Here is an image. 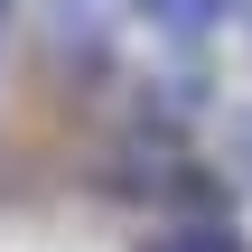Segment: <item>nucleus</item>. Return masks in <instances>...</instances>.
I'll use <instances>...</instances> for the list:
<instances>
[{
    "mask_svg": "<svg viewBox=\"0 0 252 252\" xmlns=\"http://www.w3.org/2000/svg\"><path fill=\"white\" fill-rule=\"evenodd\" d=\"M224 9H234V0H131V19H140L159 47H178V56H187V47H206V28H215Z\"/></svg>",
    "mask_w": 252,
    "mask_h": 252,
    "instance_id": "obj_1",
    "label": "nucleus"
},
{
    "mask_svg": "<svg viewBox=\"0 0 252 252\" xmlns=\"http://www.w3.org/2000/svg\"><path fill=\"white\" fill-rule=\"evenodd\" d=\"M47 19H56L65 47H103V37L131 19V0H47Z\"/></svg>",
    "mask_w": 252,
    "mask_h": 252,
    "instance_id": "obj_2",
    "label": "nucleus"
},
{
    "mask_svg": "<svg viewBox=\"0 0 252 252\" xmlns=\"http://www.w3.org/2000/svg\"><path fill=\"white\" fill-rule=\"evenodd\" d=\"M150 252H243V243H234L224 224H178V234H159Z\"/></svg>",
    "mask_w": 252,
    "mask_h": 252,
    "instance_id": "obj_3",
    "label": "nucleus"
},
{
    "mask_svg": "<svg viewBox=\"0 0 252 252\" xmlns=\"http://www.w3.org/2000/svg\"><path fill=\"white\" fill-rule=\"evenodd\" d=\"M0 47H9V0H0Z\"/></svg>",
    "mask_w": 252,
    "mask_h": 252,
    "instance_id": "obj_4",
    "label": "nucleus"
},
{
    "mask_svg": "<svg viewBox=\"0 0 252 252\" xmlns=\"http://www.w3.org/2000/svg\"><path fill=\"white\" fill-rule=\"evenodd\" d=\"M243 150H252V140H243Z\"/></svg>",
    "mask_w": 252,
    "mask_h": 252,
    "instance_id": "obj_5",
    "label": "nucleus"
},
{
    "mask_svg": "<svg viewBox=\"0 0 252 252\" xmlns=\"http://www.w3.org/2000/svg\"><path fill=\"white\" fill-rule=\"evenodd\" d=\"M243 19H252V9H243Z\"/></svg>",
    "mask_w": 252,
    "mask_h": 252,
    "instance_id": "obj_6",
    "label": "nucleus"
}]
</instances>
